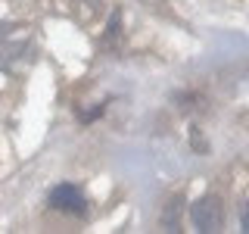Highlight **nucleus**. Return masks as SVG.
<instances>
[{"instance_id":"obj_1","label":"nucleus","mask_w":249,"mask_h":234,"mask_svg":"<svg viewBox=\"0 0 249 234\" xmlns=\"http://www.w3.org/2000/svg\"><path fill=\"white\" fill-rule=\"evenodd\" d=\"M190 218H193V228L202 234H215L221 231L224 225V206L218 197H202L190 206Z\"/></svg>"},{"instance_id":"obj_2","label":"nucleus","mask_w":249,"mask_h":234,"mask_svg":"<svg viewBox=\"0 0 249 234\" xmlns=\"http://www.w3.org/2000/svg\"><path fill=\"white\" fill-rule=\"evenodd\" d=\"M47 200H50V206L59 209V213H72V215L88 213V200H84L81 187H75V184H56Z\"/></svg>"},{"instance_id":"obj_3","label":"nucleus","mask_w":249,"mask_h":234,"mask_svg":"<svg viewBox=\"0 0 249 234\" xmlns=\"http://www.w3.org/2000/svg\"><path fill=\"white\" fill-rule=\"evenodd\" d=\"M181 213H184V197L171 194L162 206V228L165 231H181Z\"/></svg>"},{"instance_id":"obj_4","label":"nucleus","mask_w":249,"mask_h":234,"mask_svg":"<svg viewBox=\"0 0 249 234\" xmlns=\"http://www.w3.org/2000/svg\"><path fill=\"white\" fill-rule=\"evenodd\" d=\"M10 31H13V25H6V22H0V44L6 41V35H10Z\"/></svg>"},{"instance_id":"obj_5","label":"nucleus","mask_w":249,"mask_h":234,"mask_svg":"<svg viewBox=\"0 0 249 234\" xmlns=\"http://www.w3.org/2000/svg\"><path fill=\"white\" fill-rule=\"evenodd\" d=\"M140 3H153V6H159V0H140Z\"/></svg>"}]
</instances>
